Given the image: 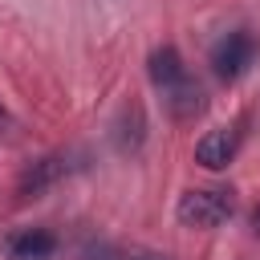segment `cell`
I'll return each instance as SVG.
<instances>
[{
    "instance_id": "6da1fadb",
    "label": "cell",
    "mask_w": 260,
    "mask_h": 260,
    "mask_svg": "<svg viewBox=\"0 0 260 260\" xmlns=\"http://www.w3.org/2000/svg\"><path fill=\"white\" fill-rule=\"evenodd\" d=\"M232 211H236V199L228 187H195L175 207L179 223L187 228H219L223 219H232Z\"/></svg>"
},
{
    "instance_id": "7a4b0ae2",
    "label": "cell",
    "mask_w": 260,
    "mask_h": 260,
    "mask_svg": "<svg viewBox=\"0 0 260 260\" xmlns=\"http://www.w3.org/2000/svg\"><path fill=\"white\" fill-rule=\"evenodd\" d=\"M256 53H260V41L248 32V28H232L228 37L215 41L211 49V69L219 81H240L252 65H256Z\"/></svg>"
},
{
    "instance_id": "3957f363",
    "label": "cell",
    "mask_w": 260,
    "mask_h": 260,
    "mask_svg": "<svg viewBox=\"0 0 260 260\" xmlns=\"http://www.w3.org/2000/svg\"><path fill=\"white\" fill-rule=\"evenodd\" d=\"M110 138H114V146H118L122 154L142 150V142H146V110H142V102H126V106L118 110Z\"/></svg>"
},
{
    "instance_id": "277c9868",
    "label": "cell",
    "mask_w": 260,
    "mask_h": 260,
    "mask_svg": "<svg viewBox=\"0 0 260 260\" xmlns=\"http://www.w3.org/2000/svg\"><path fill=\"white\" fill-rule=\"evenodd\" d=\"M4 252H8V260H53L57 240L41 228H24V232L4 240Z\"/></svg>"
},
{
    "instance_id": "5b68a950",
    "label": "cell",
    "mask_w": 260,
    "mask_h": 260,
    "mask_svg": "<svg viewBox=\"0 0 260 260\" xmlns=\"http://www.w3.org/2000/svg\"><path fill=\"white\" fill-rule=\"evenodd\" d=\"M232 158H236V130H228V126L203 134L195 146V162H203L207 171H223Z\"/></svg>"
},
{
    "instance_id": "8992f818",
    "label": "cell",
    "mask_w": 260,
    "mask_h": 260,
    "mask_svg": "<svg viewBox=\"0 0 260 260\" xmlns=\"http://www.w3.org/2000/svg\"><path fill=\"white\" fill-rule=\"evenodd\" d=\"M65 171H69V167H65V158H61V154H49V158L32 162V167L20 175L16 195H24V199H28V195H41V191H45V187H53V183H57Z\"/></svg>"
},
{
    "instance_id": "52a82bcc",
    "label": "cell",
    "mask_w": 260,
    "mask_h": 260,
    "mask_svg": "<svg viewBox=\"0 0 260 260\" xmlns=\"http://www.w3.org/2000/svg\"><path fill=\"white\" fill-rule=\"evenodd\" d=\"M150 81H154L162 93H167V89H175L179 81H187V65H183L179 49L162 45V49H154V53H150Z\"/></svg>"
},
{
    "instance_id": "ba28073f",
    "label": "cell",
    "mask_w": 260,
    "mask_h": 260,
    "mask_svg": "<svg viewBox=\"0 0 260 260\" xmlns=\"http://www.w3.org/2000/svg\"><path fill=\"white\" fill-rule=\"evenodd\" d=\"M162 102H167V110H171V118H179V122H187V118H195V114H203V89L187 77V81H179L175 89H167L162 93Z\"/></svg>"
},
{
    "instance_id": "9c48e42d",
    "label": "cell",
    "mask_w": 260,
    "mask_h": 260,
    "mask_svg": "<svg viewBox=\"0 0 260 260\" xmlns=\"http://www.w3.org/2000/svg\"><path fill=\"white\" fill-rule=\"evenodd\" d=\"M93 260H167L158 252H142V248H98Z\"/></svg>"
},
{
    "instance_id": "30bf717a",
    "label": "cell",
    "mask_w": 260,
    "mask_h": 260,
    "mask_svg": "<svg viewBox=\"0 0 260 260\" xmlns=\"http://www.w3.org/2000/svg\"><path fill=\"white\" fill-rule=\"evenodd\" d=\"M252 232H256V236H260V207H256V211H252Z\"/></svg>"
}]
</instances>
